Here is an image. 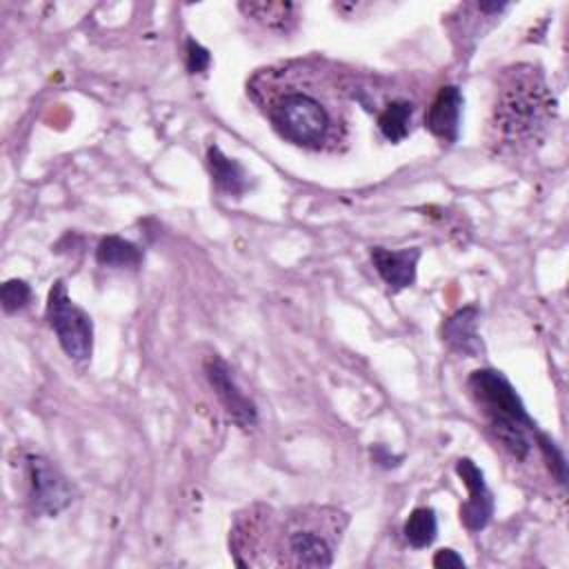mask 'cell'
<instances>
[{
    "label": "cell",
    "mask_w": 569,
    "mask_h": 569,
    "mask_svg": "<svg viewBox=\"0 0 569 569\" xmlns=\"http://www.w3.org/2000/svg\"><path fill=\"white\" fill-rule=\"evenodd\" d=\"M462 104H465V98L458 87L447 84V87L438 89V93L431 100L427 116H425L427 129L442 142H456L458 131H460Z\"/></svg>",
    "instance_id": "9"
},
{
    "label": "cell",
    "mask_w": 569,
    "mask_h": 569,
    "mask_svg": "<svg viewBox=\"0 0 569 569\" xmlns=\"http://www.w3.org/2000/svg\"><path fill=\"white\" fill-rule=\"evenodd\" d=\"M347 516L338 509L318 507L289 516L276 549V565L287 567H331Z\"/></svg>",
    "instance_id": "4"
},
{
    "label": "cell",
    "mask_w": 569,
    "mask_h": 569,
    "mask_svg": "<svg viewBox=\"0 0 569 569\" xmlns=\"http://www.w3.org/2000/svg\"><path fill=\"white\" fill-rule=\"evenodd\" d=\"M556 102L545 78L533 67H516L498 89L491 131L493 142L502 147H522L538 142L545 133Z\"/></svg>",
    "instance_id": "2"
},
{
    "label": "cell",
    "mask_w": 569,
    "mask_h": 569,
    "mask_svg": "<svg viewBox=\"0 0 569 569\" xmlns=\"http://www.w3.org/2000/svg\"><path fill=\"white\" fill-rule=\"evenodd\" d=\"M413 102L405 98L389 100L382 111L378 113V129L389 142H400L409 136L413 122Z\"/></svg>",
    "instance_id": "13"
},
{
    "label": "cell",
    "mask_w": 569,
    "mask_h": 569,
    "mask_svg": "<svg viewBox=\"0 0 569 569\" xmlns=\"http://www.w3.org/2000/svg\"><path fill=\"white\" fill-rule=\"evenodd\" d=\"M422 251L418 247H407V249H385V247H373L371 249V262L378 271V276L393 289H407L416 280L418 271V260Z\"/></svg>",
    "instance_id": "10"
},
{
    "label": "cell",
    "mask_w": 569,
    "mask_h": 569,
    "mask_svg": "<svg viewBox=\"0 0 569 569\" xmlns=\"http://www.w3.org/2000/svg\"><path fill=\"white\" fill-rule=\"evenodd\" d=\"M247 91L273 131L309 151H340L349 140V87L322 60H291L253 73Z\"/></svg>",
    "instance_id": "1"
},
{
    "label": "cell",
    "mask_w": 569,
    "mask_h": 569,
    "mask_svg": "<svg viewBox=\"0 0 569 569\" xmlns=\"http://www.w3.org/2000/svg\"><path fill=\"white\" fill-rule=\"evenodd\" d=\"M184 58H187L189 73H204L211 64L209 51L193 38H187V42H184Z\"/></svg>",
    "instance_id": "19"
},
{
    "label": "cell",
    "mask_w": 569,
    "mask_h": 569,
    "mask_svg": "<svg viewBox=\"0 0 569 569\" xmlns=\"http://www.w3.org/2000/svg\"><path fill=\"white\" fill-rule=\"evenodd\" d=\"M467 387L480 407L482 416L496 440L518 460H525L531 451L529 431L536 429L513 385L496 369H476Z\"/></svg>",
    "instance_id": "3"
},
{
    "label": "cell",
    "mask_w": 569,
    "mask_h": 569,
    "mask_svg": "<svg viewBox=\"0 0 569 569\" xmlns=\"http://www.w3.org/2000/svg\"><path fill=\"white\" fill-rule=\"evenodd\" d=\"M29 298H31L29 284L24 280H18V278L7 280L0 289V300H2V307H4L7 313H13V311L22 309L29 302Z\"/></svg>",
    "instance_id": "17"
},
{
    "label": "cell",
    "mask_w": 569,
    "mask_h": 569,
    "mask_svg": "<svg viewBox=\"0 0 569 569\" xmlns=\"http://www.w3.org/2000/svg\"><path fill=\"white\" fill-rule=\"evenodd\" d=\"M240 11L251 16L253 20L262 22L269 29H287L293 20L296 4L291 2H242Z\"/></svg>",
    "instance_id": "16"
},
{
    "label": "cell",
    "mask_w": 569,
    "mask_h": 569,
    "mask_svg": "<svg viewBox=\"0 0 569 569\" xmlns=\"http://www.w3.org/2000/svg\"><path fill=\"white\" fill-rule=\"evenodd\" d=\"M27 482L29 502L38 516H58L73 500V487L62 471L44 456H27Z\"/></svg>",
    "instance_id": "6"
},
{
    "label": "cell",
    "mask_w": 569,
    "mask_h": 569,
    "mask_svg": "<svg viewBox=\"0 0 569 569\" xmlns=\"http://www.w3.org/2000/svg\"><path fill=\"white\" fill-rule=\"evenodd\" d=\"M405 540L413 547V549H422L429 547L436 540L438 533V518L436 511L431 507H418L409 513V518L405 520L402 527Z\"/></svg>",
    "instance_id": "15"
},
{
    "label": "cell",
    "mask_w": 569,
    "mask_h": 569,
    "mask_svg": "<svg viewBox=\"0 0 569 569\" xmlns=\"http://www.w3.org/2000/svg\"><path fill=\"white\" fill-rule=\"evenodd\" d=\"M442 340L456 353L478 356L482 351V340L478 336V309L465 307L449 316L442 325Z\"/></svg>",
    "instance_id": "11"
},
{
    "label": "cell",
    "mask_w": 569,
    "mask_h": 569,
    "mask_svg": "<svg viewBox=\"0 0 569 569\" xmlns=\"http://www.w3.org/2000/svg\"><path fill=\"white\" fill-rule=\"evenodd\" d=\"M207 167L211 173V180L216 182V187L229 196H242L249 187V176L244 171V167L224 156L220 147H209L207 149Z\"/></svg>",
    "instance_id": "12"
},
{
    "label": "cell",
    "mask_w": 569,
    "mask_h": 569,
    "mask_svg": "<svg viewBox=\"0 0 569 569\" xmlns=\"http://www.w3.org/2000/svg\"><path fill=\"white\" fill-rule=\"evenodd\" d=\"M96 260H98V264L109 267V269L138 267L142 262V249L120 236H107L98 242Z\"/></svg>",
    "instance_id": "14"
},
{
    "label": "cell",
    "mask_w": 569,
    "mask_h": 569,
    "mask_svg": "<svg viewBox=\"0 0 569 569\" xmlns=\"http://www.w3.org/2000/svg\"><path fill=\"white\" fill-rule=\"evenodd\" d=\"M456 473L469 489V500L460 507V520L469 531H480L493 516V493L485 482L482 469L471 458H460L456 462Z\"/></svg>",
    "instance_id": "8"
},
{
    "label": "cell",
    "mask_w": 569,
    "mask_h": 569,
    "mask_svg": "<svg viewBox=\"0 0 569 569\" xmlns=\"http://www.w3.org/2000/svg\"><path fill=\"white\" fill-rule=\"evenodd\" d=\"M538 447H540V451H542V456H545V460H547L551 473L556 476V480H558L560 485H565V482H567V462H565V456H562V451L558 449V445H556L549 436L538 433Z\"/></svg>",
    "instance_id": "18"
},
{
    "label": "cell",
    "mask_w": 569,
    "mask_h": 569,
    "mask_svg": "<svg viewBox=\"0 0 569 569\" xmlns=\"http://www.w3.org/2000/svg\"><path fill=\"white\" fill-rule=\"evenodd\" d=\"M47 320L53 329L62 351L76 360L87 362L93 351V322L67 293L64 280H56L47 296Z\"/></svg>",
    "instance_id": "5"
},
{
    "label": "cell",
    "mask_w": 569,
    "mask_h": 569,
    "mask_svg": "<svg viewBox=\"0 0 569 569\" xmlns=\"http://www.w3.org/2000/svg\"><path fill=\"white\" fill-rule=\"evenodd\" d=\"M204 376L231 420L242 429L253 427L258 420V409L251 398L238 387L229 365L220 356H211L204 360Z\"/></svg>",
    "instance_id": "7"
},
{
    "label": "cell",
    "mask_w": 569,
    "mask_h": 569,
    "mask_svg": "<svg viewBox=\"0 0 569 569\" xmlns=\"http://www.w3.org/2000/svg\"><path fill=\"white\" fill-rule=\"evenodd\" d=\"M433 567H465V560L453 549H440L433 556Z\"/></svg>",
    "instance_id": "20"
}]
</instances>
